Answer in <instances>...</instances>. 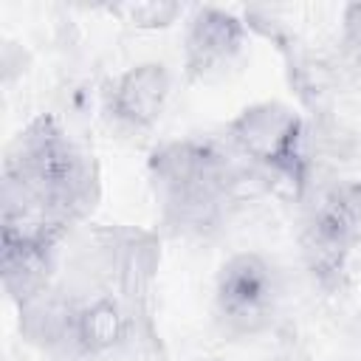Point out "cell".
<instances>
[{"label":"cell","instance_id":"1","mask_svg":"<svg viewBox=\"0 0 361 361\" xmlns=\"http://www.w3.org/2000/svg\"><path fill=\"white\" fill-rule=\"evenodd\" d=\"M99 197L90 155L56 116L39 113L17 133L3 161L0 248H51L68 237Z\"/></svg>","mask_w":361,"mask_h":361},{"label":"cell","instance_id":"2","mask_svg":"<svg viewBox=\"0 0 361 361\" xmlns=\"http://www.w3.org/2000/svg\"><path fill=\"white\" fill-rule=\"evenodd\" d=\"M147 169L164 223L183 234L214 231L240 195V169L209 138L164 141L149 152Z\"/></svg>","mask_w":361,"mask_h":361},{"label":"cell","instance_id":"3","mask_svg":"<svg viewBox=\"0 0 361 361\" xmlns=\"http://www.w3.org/2000/svg\"><path fill=\"white\" fill-rule=\"evenodd\" d=\"M226 133L231 144L271 175L276 183L288 186L293 195H302L310 183V149L305 118L285 102L265 99L243 107L228 124Z\"/></svg>","mask_w":361,"mask_h":361},{"label":"cell","instance_id":"4","mask_svg":"<svg viewBox=\"0 0 361 361\" xmlns=\"http://www.w3.org/2000/svg\"><path fill=\"white\" fill-rule=\"evenodd\" d=\"M361 240V186L341 183L316 197L302 226V254L310 276L338 290L347 282L353 251Z\"/></svg>","mask_w":361,"mask_h":361},{"label":"cell","instance_id":"5","mask_svg":"<svg viewBox=\"0 0 361 361\" xmlns=\"http://www.w3.org/2000/svg\"><path fill=\"white\" fill-rule=\"evenodd\" d=\"M212 299L214 316L226 333H262L282 302L279 268L259 251H237L217 268Z\"/></svg>","mask_w":361,"mask_h":361},{"label":"cell","instance_id":"6","mask_svg":"<svg viewBox=\"0 0 361 361\" xmlns=\"http://www.w3.org/2000/svg\"><path fill=\"white\" fill-rule=\"evenodd\" d=\"M169 93L172 76L164 62H135L113 76L107 87V113L118 127L130 133H147L164 116Z\"/></svg>","mask_w":361,"mask_h":361},{"label":"cell","instance_id":"7","mask_svg":"<svg viewBox=\"0 0 361 361\" xmlns=\"http://www.w3.org/2000/svg\"><path fill=\"white\" fill-rule=\"evenodd\" d=\"M245 45V23L220 6H195L183 31L186 79H203L226 68Z\"/></svg>","mask_w":361,"mask_h":361},{"label":"cell","instance_id":"8","mask_svg":"<svg viewBox=\"0 0 361 361\" xmlns=\"http://www.w3.org/2000/svg\"><path fill=\"white\" fill-rule=\"evenodd\" d=\"M113 11L124 14L127 23H133L135 28H166L169 23H175L183 14V6L166 3V0H152V3H127Z\"/></svg>","mask_w":361,"mask_h":361},{"label":"cell","instance_id":"9","mask_svg":"<svg viewBox=\"0 0 361 361\" xmlns=\"http://www.w3.org/2000/svg\"><path fill=\"white\" fill-rule=\"evenodd\" d=\"M344 28H347V37L355 45H361V6L358 3L344 8Z\"/></svg>","mask_w":361,"mask_h":361}]
</instances>
